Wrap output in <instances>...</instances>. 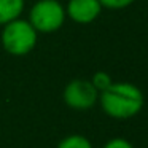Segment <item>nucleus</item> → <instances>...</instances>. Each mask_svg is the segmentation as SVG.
Segmentation results:
<instances>
[{
    "mask_svg": "<svg viewBox=\"0 0 148 148\" xmlns=\"http://www.w3.org/2000/svg\"><path fill=\"white\" fill-rule=\"evenodd\" d=\"M26 7L24 0H0V27L21 18Z\"/></svg>",
    "mask_w": 148,
    "mask_h": 148,
    "instance_id": "6",
    "label": "nucleus"
},
{
    "mask_svg": "<svg viewBox=\"0 0 148 148\" xmlns=\"http://www.w3.org/2000/svg\"><path fill=\"white\" fill-rule=\"evenodd\" d=\"M102 8L107 10H124V8L131 7L135 0H99Z\"/></svg>",
    "mask_w": 148,
    "mask_h": 148,
    "instance_id": "9",
    "label": "nucleus"
},
{
    "mask_svg": "<svg viewBox=\"0 0 148 148\" xmlns=\"http://www.w3.org/2000/svg\"><path fill=\"white\" fill-rule=\"evenodd\" d=\"M102 112L113 119H129L142 112L145 103L138 86L127 81H113L105 91L99 92Z\"/></svg>",
    "mask_w": 148,
    "mask_h": 148,
    "instance_id": "1",
    "label": "nucleus"
},
{
    "mask_svg": "<svg viewBox=\"0 0 148 148\" xmlns=\"http://www.w3.org/2000/svg\"><path fill=\"white\" fill-rule=\"evenodd\" d=\"M38 40V32L34 29L29 19L18 18L2 26L0 43L11 56H27L34 51Z\"/></svg>",
    "mask_w": 148,
    "mask_h": 148,
    "instance_id": "2",
    "label": "nucleus"
},
{
    "mask_svg": "<svg viewBox=\"0 0 148 148\" xmlns=\"http://www.w3.org/2000/svg\"><path fill=\"white\" fill-rule=\"evenodd\" d=\"M103 148H134V145L123 137H115V138H110L103 145Z\"/></svg>",
    "mask_w": 148,
    "mask_h": 148,
    "instance_id": "10",
    "label": "nucleus"
},
{
    "mask_svg": "<svg viewBox=\"0 0 148 148\" xmlns=\"http://www.w3.org/2000/svg\"><path fill=\"white\" fill-rule=\"evenodd\" d=\"M102 5L99 0H69L65 5V14L77 24H91L100 16Z\"/></svg>",
    "mask_w": 148,
    "mask_h": 148,
    "instance_id": "5",
    "label": "nucleus"
},
{
    "mask_svg": "<svg viewBox=\"0 0 148 148\" xmlns=\"http://www.w3.org/2000/svg\"><path fill=\"white\" fill-rule=\"evenodd\" d=\"M58 148H94L91 140L81 134H70L65 135L58 143Z\"/></svg>",
    "mask_w": 148,
    "mask_h": 148,
    "instance_id": "7",
    "label": "nucleus"
},
{
    "mask_svg": "<svg viewBox=\"0 0 148 148\" xmlns=\"http://www.w3.org/2000/svg\"><path fill=\"white\" fill-rule=\"evenodd\" d=\"M62 99L65 105L77 112L91 110L99 102V91L92 86L91 80L75 78L65 84L62 91Z\"/></svg>",
    "mask_w": 148,
    "mask_h": 148,
    "instance_id": "4",
    "label": "nucleus"
},
{
    "mask_svg": "<svg viewBox=\"0 0 148 148\" xmlns=\"http://www.w3.org/2000/svg\"><path fill=\"white\" fill-rule=\"evenodd\" d=\"M91 83H92V86L96 88L99 92H102V91H105L107 88L110 86V84L113 83V78L110 77L107 72H96V73L92 75V78H91Z\"/></svg>",
    "mask_w": 148,
    "mask_h": 148,
    "instance_id": "8",
    "label": "nucleus"
},
{
    "mask_svg": "<svg viewBox=\"0 0 148 148\" xmlns=\"http://www.w3.org/2000/svg\"><path fill=\"white\" fill-rule=\"evenodd\" d=\"M27 19L38 34L58 32L67 19L65 7L59 0H37L30 7Z\"/></svg>",
    "mask_w": 148,
    "mask_h": 148,
    "instance_id": "3",
    "label": "nucleus"
}]
</instances>
